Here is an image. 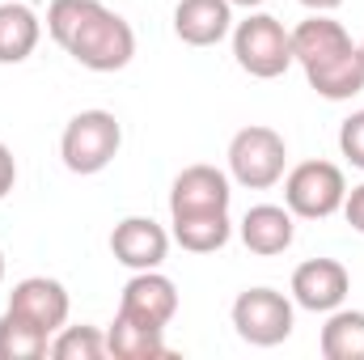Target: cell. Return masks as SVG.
I'll list each match as a JSON object with an SVG mask.
<instances>
[{"label": "cell", "mask_w": 364, "mask_h": 360, "mask_svg": "<svg viewBox=\"0 0 364 360\" xmlns=\"http://www.w3.org/2000/svg\"><path fill=\"white\" fill-rule=\"evenodd\" d=\"M174 34L186 47H216L233 34V4L229 0H178Z\"/></svg>", "instance_id": "13"}, {"label": "cell", "mask_w": 364, "mask_h": 360, "mask_svg": "<svg viewBox=\"0 0 364 360\" xmlns=\"http://www.w3.org/2000/svg\"><path fill=\"white\" fill-rule=\"evenodd\" d=\"M292 221H296V216H292L288 208H279V203H255V208L242 216L237 233H242V242H246L250 255L275 259V255H284V250L292 246V238H296V225H292Z\"/></svg>", "instance_id": "14"}, {"label": "cell", "mask_w": 364, "mask_h": 360, "mask_svg": "<svg viewBox=\"0 0 364 360\" xmlns=\"http://www.w3.org/2000/svg\"><path fill=\"white\" fill-rule=\"evenodd\" d=\"M301 4H305L309 13H331V9H339L343 0H301Z\"/></svg>", "instance_id": "23"}, {"label": "cell", "mask_w": 364, "mask_h": 360, "mask_svg": "<svg viewBox=\"0 0 364 360\" xmlns=\"http://www.w3.org/2000/svg\"><path fill=\"white\" fill-rule=\"evenodd\" d=\"M318 348L326 360H364V309H331Z\"/></svg>", "instance_id": "17"}, {"label": "cell", "mask_w": 364, "mask_h": 360, "mask_svg": "<svg viewBox=\"0 0 364 360\" xmlns=\"http://www.w3.org/2000/svg\"><path fill=\"white\" fill-rule=\"evenodd\" d=\"M47 356H55V360H102L106 356V331H97L90 322H81V327H68V322H64V327L51 335Z\"/></svg>", "instance_id": "19"}, {"label": "cell", "mask_w": 364, "mask_h": 360, "mask_svg": "<svg viewBox=\"0 0 364 360\" xmlns=\"http://www.w3.org/2000/svg\"><path fill=\"white\" fill-rule=\"evenodd\" d=\"M119 314L136 318V322H149V327H170L174 314H178V288L170 275L161 271H136L127 284H123V297H119Z\"/></svg>", "instance_id": "12"}, {"label": "cell", "mask_w": 364, "mask_h": 360, "mask_svg": "<svg viewBox=\"0 0 364 360\" xmlns=\"http://www.w3.org/2000/svg\"><path fill=\"white\" fill-rule=\"evenodd\" d=\"M292 64H301L309 90L326 102H348L364 90L360 43L326 13H309L292 26Z\"/></svg>", "instance_id": "2"}, {"label": "cell", "mask_w": 364, "mask_h": 360, "mask_svg": "<svg viewBox=\"0 0 364 360\" xmlns=\"http://www.w3.org/2000/svg\"><path fill=\"white\" fill-rule=\"evenodd\" d=\"M110 255L132 271H153L170 255V233L153 216H123L110 229Z\"/></svg>", "instance_id": "9"}, {"label": "cell", "mask_w": 364, "mask_h": 360, "mask_svg": "<svg viewBox=\"0 0 364 360\" xmlns=\"http://www.w3.org/2000/svg\"><path fill=\"white\" fill-rule=\"evenodd\" d=\"M339 153L364 170V110H352L348 119H343V127H339Z\"/></svg>", "instance_id": "20"}, {"label": "cell", "mask_w": 364, "mask_h": 360, "mask_svg": "<svg viewBox=\"0 0 364 360\" xmlns=\"http://www.w3.org/2000/svg\"><path fill=\"white\" fill-rule=\"evenodd\" d=\"M343 216H348V225H352L356 233H364V182L348 191V199H343Z\"/></svg>", "instance_id": "21"}, {"label": "cell", "mask_w": 364, "mask_h": 360, "mask_svg": "<svg viewBox=\"0 0 364 360\" xmlns=\"http://www.w3.org/2000/svg\"><path fill=\"white\" fill-rule=\"evenodd\" d=\"M352 288V275L339 259H305L292 271V301L309 314H331L343 305Z\"/></svg>", "instance_id": "11"}, {"label": "cell", "mask_w": 364, "mask_h": 360, "mask_svg": "<svg viewBox=\"0 0 364 360\" xmlns=\"http://www.w3.org/2000/svg\"><path fill=\"white\" fill-rule=\"evenodd\" d=\"M233 331L250 348H275L292 335V301L267 284L237 292L233 301Z\"/></svg>", "instance_id": "7"}, {"label": "cell", "mask_w": 364, "mask_h": 360, "mask_svg": "<svg viewBox=\"0 0 364 360\" xmlns=\"http://www.w3.org/2000/svg\"><path fill=\"white\" fill-rule=\"evenodd\" d=\"M0 280H4V250H0Z\"/></svg>", "instance_id": "25"}, {"label": "cell", "mask_w": 364, "mask_h": 360, "mask_svg": "<svg viewBox=\"0 0 364 360\" xmlns=\"http://www.w3.org/2000/svg\"><path fill=\"white\" fill-rule=\"evenodd\" d=\"M229 4H242V9H259V4H267V0H229Z\"/></svg>", "instance_id": "24"}, {"label": "cell", "mask_w": 364, "mask_h": 360, "mask_svg": "<svg viewBox=\"0 0 364 360\" xmlns=\"http://www.w3.org/2000/svg\"><path fill=\"white\" fill-rule=\"evenodd\" d=\"M9 314H17V318L34 322L38 331L55 335L68 322V288L51 275H26L9 292Z\"/></svg>", "instance_id": "10"}, {"label": "cell", "mask_w": 364, "mask_h": 360, "mask_svg": "<svg viewBox=\"0 0 364 360\" xmlns=\"http://www.w3.org/2000/svg\"><path fill=\"white\" fill-rule=\"evenodd\" d=\"M13 182H17V157L9 144H0V199L13 191Z\"/></svg>", "instance_id": "22"}, {"label": "cell", "mask_w": 364, "mask_h": 360, "mask_svg": "<svg viewBox=\"0 0 364 360\" xmlns=\"http://www.w3.org/2000/svg\"><path fill=\"white\" fill-rule=\"evenodd\" d=\"M229 179L246 191H267L284 179V166H288V144L275 127L263 123H250L242 127L233 140H229Z\"/></svg>", "instance_id": "5"}, {"label": "cell", "mask_w": 364, "mask_h": 360, "mask_svg": "<svg viewBox=\"0 0 364 360\" xmlns=\"http://www.w3.org/2000/svg\"><path fill=\"white\" fill-rule=\"evenodd\" d=\"M123 149V127L110 110H81L60 136V157L73 174H102Z\"/></svg>", "instance_id": "4"}, {"label": "cell", "mask_w": 364, "mask_h": 360, "mask_svg": "<svg viewBox=\"0 0 364 360\" xmlns=\"http://www.w3.org/2000/svg\"><path fill=\"white\" fill-rule=\"evenodd\" d=\"M106 356L114 360H166V327H149L136 322L127 314H114V322L106 327Z\"/></svg>", "instance_id": "15"}, {"label": "cell", "mask_w": 364, "mask_h": 360, "mask_svg": "<svg viewBox=\"0 0 364 360\" xmlns=\"http://www.w3.org/2000/svg\"><path fill=\"white\" fill-rule=\"evenodd\" d=\"M47 34L90 73H119L136 55L132 26L102 0H51Z\"/></svg>", "instance_id": "1"}, {"label": "cell", "mask_w": 364, "mask_h": 360, "mask_svg": "<svg viewBox=\"0 0 364 360\" xmlns=\"http://www.w3.org/2000/svg\"><path fill=\"white\" fill-rule=\"evenodd\" d=\"M43 38V21L30 4L21 0H4L0 4V64H21L34 55Z\"/></svg>", "instance_id": "16"}, {"label": "cell", "mask_w": 364, "mask_h": 360, "mask_svg": "<svg viewBox=\"0 0 364 360\" xmlns=\"http://www.w3.org/2000/svg\"><path fill=\"white\" fill-rule=\"evenodd\" d=\"M51 348V335L17 314H0V360H43Z\"/></svg>", "instance_id": "18"}, {"label": "cell", "mask_w": 364, "mask_h": 360, "mask_svg": "<svg viewBox=\"0 0 364 360\" xmlns=\"http://www.w3.org/2000/svg\"><path fill=\"white\" fill-rule=\"evenodd\" d=\"M348 182L335 162H301L284 174V208L301 221H326L343 208Z\"/></svg>", "instance_id": "6"}, {"label": "cell", "mask_w": 364, "mask_h": 360, "mask_svg": "<svg viewBox=\"0 0 364 360\" xmlns=\"http://www.w3.org/2000/svg\"><path fill=\"white\" fill-rule=\"evenodd\" d=\"M233 60L255 81H275L292 68V30L272 13H250L233 26Z\"/></svg>", "instance_id": "3"}, {"label": "cell", "mask_w": 364, "mask_h": 360, "mask_svg": "<svg viewBox=\"0 0 364 360\" xmlns=\"http://www.w3.org/2000/svg\"><path fill=\"white\" fill-rule=\"evenodd\" d=\"M360 55H364V38H360Z\"/></svg>", "instance_id": "26"}, {"label": "cell", "mask_w": 364, "mask_h": 360, "mask_svg": "<svg viewBox=\"0 0 364 360\" xmlns=\"http://www.w3.org/2000/svg\"><path fill=\"white\" fill-rule=\"evenodd\" d=\"M233 199V182L216 166H186L170 186V221L191 216H225Z\"/></svg>", "instance_id": "8"}]
</instances>
